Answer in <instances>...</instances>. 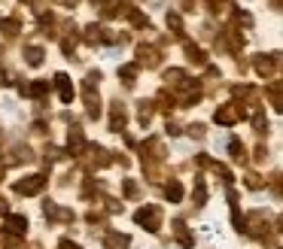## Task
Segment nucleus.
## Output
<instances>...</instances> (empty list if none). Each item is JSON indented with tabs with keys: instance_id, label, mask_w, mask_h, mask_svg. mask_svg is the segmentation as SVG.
<instances>
[{
	"instance_id": "9",
	"label": "nucleus",
	"mask_w": 283,
	"mask_h": 249,
	"mask_svg": "<svg viewBox=\"0 0 283 249\" xmlns=\"http://www.w3.org/2000/svg\"><path fill=\"white\" fill-rule=\"evenodd\" d=\"M122 124H125V109L116 107L113 109V131H122Z\"/></svg>"
},
{
	"instance_id": "5",
	"label": "nucleus",
	"mask_w": 283,
	"mask_h": 249,
	"mask_svg": "<svg viewBox=\"0 0 283 249\" xmlns=\"http://www.w3.org/2000/svg\"><path fill=\"white\" fill-rule=\"evenodd\" d=\"M216 122H222V124H232V122H237V109H234V107L216 109Z\"/></svg>"
},
{
	"instance_id": "10",
	"label": "nucleus",
	"mask_w": 283,
	"mask_h": 249,
	"mask_svg": "<svg viewBox=\"0 0 283 249\" xmlns=\"http://www.w3.org/2000/svg\"><path fill=\"white\" fill-rule=\"evenodd\" d=\"M46 88H49L46 82H33V85L28 88V94H33V97H37V94H43V92H46Z\"/></svg>"
},
{
	"instance_id": "2",
	"label": "nucleus",
	"mask_w": 283,
	"mask_h": 249,
	"mask_svg": "<svg viewBox=\"0 0 283 249\" xmlns=\"http://www.w3.org/2000/svg\"><path fill=\"white\" fill-rule=\"evenodd\" d=\"M43 186H46V176H28V179H18L16 183V191L18 195H37Z\"/></svg>"
},
{
	"instance_id": "6",
	"label": "nucleus",
	"mask_w": 283,
	"mask_h": 249,
	"mask_svg": "<svg viewBox=\"0 0 283 249\" xmlns=\"http://www.w3.org/2000/svg\"><path fill=\"white\" fill-rule=\"evenodd\" d=\"M128 246V237L125 234H110L107 237V249H125Z\"/></svg>"
},
{
	"instance_id": "12",
	"label": "nucleus",
	"mask_w": 283,
	"mask_h": 249,
	"mask_svg": "<svg viewBox=\"0 0 283 249\" xmlns=\"http://www.w3.org/2000/svg\"><path fill=\"white\" fill-rule=\"evenodd\" d=\"M122 76H125L128 85H134V67H125V70H122Z\"/></svg>"
},
{
	"instance_id": "1",
	"label": "nucleus",
	"mask_w": 283,
	"mask_h": 249,
	"mask_svg": "<svg viewBox=\"0 0 283 249\" xmlns=\"http://www.w3.org/2000/svg\"><path fill=\"white\" fill-rule=\"evenodd\" d=\"M134 222L143 225L146 231H158V225H162V210L158 207H143V210L134 213Z\"/></svg>"
},
{
	"instance_id": "7",
	"label": "nucleus",
	"mask_w": 283,
	"mask_h": 249,
	"mask_svg": "<svg viewBox=\"0 0 283 249\" xmlns=\"http://www.w3.org/2000/svg\"><path fill=\"white\" fill-rule=\"evenodd\" d=\"M165 195H167V201H171V203H177L180 198H183V186H180V183H167Z\"/></svg>"
},
{
	"instance_id": "8",
	"label": "nucleus",
	"mask_w": 283,
	"mask_h": 249,
	"mask_svg": "<svg viewBox=\"0 0 283 249\" xmlns=\"http://www.w3.org/2000/svg\"><path fill=\"white\" fill-rule=\"evenodd\" d=\"M28 64H31V67H40V64H43V49L31 46V49H28Z\"/></svg>"
},
{
	"instance_id": "3",
	"label": "nucleus",
	"mask_w": 283,
	"mask_h": 249,
	"mask_svg": "<svg viewBox=\"0 0 283 249\" xmlns=\"http://www.w3.org/2000/svg\"><path fill=\"white\" fill-rule=\"evenodd\" d=\"M55 85H58V92H61V100H64V104H73V85H70V76L58 73V76H55Z\"/></svg>"
},
{
	"instance_id": "4",
	"label": "nucleus",
	"mask_w": 283,
	"mask_h": 249,
	"mask_svg": "<svg viewBox=\"0 0 283 249\" xmlns=\"http://www.w3.org/2000/svg\"><path fill=\"white\" fill-rule=\"evenodd\" d=\"M6 228L16 231V234H25V231H28V219L18 216V213H13V216H6Z\"/></svg>"
},
{
	"instance_id": "11",
	"label": "nucleus",
	"mask_w": 283,
	"mask_h": 249,
	"mask_svg": "<svg viewBox=\"0 0 283 249\" xmlns=\"http://www.w3.org/2000/svg\"><path fill=\"white\" fill-rule=\"evenodd\" d=\"M229 149H232V155H234V158H241V155H244V152H241V143H237V140H232V143H229Z\"/></svg>"
},
{
	"instance_id": "13",
	"label": "nucleus",
	"mask_w": 283,
	"mask_h": 249,
	"mask_svg": "<svg viewBox=\"0 0 283 249\" xmlns=\"http://www.w3.org/2000/svg\"><path fill=\"white\" fill-rule=\"evenodd\" d=\"M58 246H61V249H83V246H79V243H73V240H61Z\"/></svg>"
}]
</instances>
